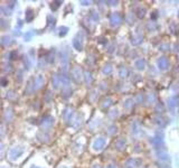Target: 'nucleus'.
Wrapping results in <instances>:
<instances>
[{
    "label": "nucleus",
    "mask_w": 179,
    "mask_h": 168,
    "mask_svg": "<svg viewBox=\"0 0 179 168\" xmlns=\"http://www.w3.org/2000/svg\"><path fill=\"white\" fill-rule=\"evenodd\" d=\"M92 168H101V167H100L99 165H95V166H93V167H92Z\"/></svg>",
    "instance_id": "32"
},
{
    "label": "nucleus",
    "mask_w": 179,
    "mask_h": 168,
    "mask_svg": "<svg viewBox=\"0 0 179 168\" xmlns=\"http://www.w3.org/2000/svg\"><path fill=\"white\" fill-rule=\"evenodd\" d=\"M58 78H60V84L63 86H68L70 85V78L66 76L65 74H58Z\"/></svg>",
    "instance_id": "10"
},
{
    "label": "nucleus",
    "mask_w": 179,
    "mask_h": 168,
    "mask_svg": "<svg viewBox=\"0 0 179 168\" xmlns=\"http://www.w3.org/2000/svg\"><path fill=\"white\" fill-rule=\"evenodd\" d=\"M157 156H158V158H159V159H161V160H167V159H168L167 152H166V150L163 149V148L158 149V151H157Z\"/></svg>",
    "instance_id": "16"
},
{
    "label": "nucleus",
    "mask_w": 179,
    "mask_h": 168,
    "mask_svg": "<svg viewBox=\"0 0 179 168\" xmlns=\"http://www.w3.org/2000/svg\"><path fill=\"white\" fill-rule=\"evenodd\" d=\"M60 78H58V74L53 76V88L54 89H58L60 88Z\"/></svg>",
    "instance_id": "19"
},
{
    "label": "nucleus",
    "mask_w": 179,
    "mask_h": 168,
    "mask_svg": "<svg viewBox=\"0 0 179 168\" xmlns=\"http://www.w3.org/2000/svg\"><path fill=\"white\" fill-rule=\"evenodd\" d=\"M141 164V159H138V158H131L129 159L126 164H125V168H137L138 166H140Z\"/></svg>",
    "instance_id": "7"
},
{
    "label": "nucleus",
    "mask_w": 179,
    "mask_h": 168,
    "mask_svg": "<svg viewBox=\"0 0 179 168\" xmlns=\"http://www.w3.org/2000/svg\"><path fill=\"white\" fill-rule=\"evenodd\" d=\"M23 152H24V149L23 148H20V147H15V148H12L10 150V152H9V158L11 159V160H16L17 158L23 155Z\"/></svg>",
    "instance_id": "2"
},
{
    "label": "nucleus",
    "mask_w": 179,
    "mask_h": 168,
    "mask_svg": "<svg viewBox=\"0 0 179 168\" xmlns=\"http://www.w3.org/2000/svg\"><path fill=\"white\" fill-rule=\"evenodd\" d=\"M121 23H122V17L119 12H113L110 16V24L112 26H119Z\"/></svg>",
    "instance_id": "3"
},
{
    "label": "nucleus",
    "mask_w": 179,
    "mask_h": 168,
    "mask_svg": "<svg viewBox=\"0 0 179 168\" xmlns=\"http://www.w3.org/2000/svg\"><path fill=\"white\" fill-rule=\"evenodd\" d=\"M107 168H116V166L115 165H109Z\"/></svg>",
    "instance_id": "29"
},
{
    "label": "nucleus",
    "mask_w": 179,
    "mask_h": 168,
    "mask_svg": "<svg viewBox=\"0 0 179 168\" xmlns=\"http://www.w3.org/2000/svg\"><path fill=\"white\" fill-rule=\"evenodd\" d=\"M44 82H45V78L43 75H38V76H35L34 78H31L29 81V83L27 85V89H26V93L28 94H31L36 91H38L43 85H44Z\"/></svg>",
    "instance_id": "1"
},
{
    "label": "nucleus",
    "mask_w": 179,
    "mask_h": 168,
    "mask_svg": "<svg viewBox=\"0 0 179 168\" xmlns=\"http://www.w3.org/2000/svg\"><path fill=\"white\" fill-rule=\"evenodd\" d=\"M54 123V119L52 118V117H49V115H47V117H45L44 118V120H43L42 125L44 128H48V127H52Z\"/></svg>",
    "instance_id": "12"
},
{
    "label": "nucleus",
    "mask_w": 179,
    "mask_h": 168,
    "mask_svg": "<svg viewBox=\"0 0 179 168\" xmlns=\"http://www.w3.org/2000/svg\"><path fill=\"white\" fill-rule=\"evenodd\" d=\"M168 104H169V108L170 109H173L177 107V104L179 102V98L178 96H171L170 99H169V101H168Z\"/></svg>",
    "instance_id": "15"
},
{
    "label": "nucleus",
    "mask_w": 179,
    "mask_h": 168,
    "mask_svg": "<svg viewBox=\"0 0 179 168\" xmlns=\"http://www.w3.org/2000/svg\"><path fill=\"white\" fill-rule=\"evenodd\" d=\"M72 78H74L76 82H80L82 78H83V73H82V70L80 68V67H74L73 70H72Z\"/></svg>",
    "instance_id": "6"
},
{
    "label": "nucleus",
    "mask_w": 179,
    "mask_h": 168,
    "mask_svg": "<svg viewBox=\"0 0 179 168\" xmlns=\"http://www.w3.org/2000/svg\"><path fill=\"white\" fill-rule=\"evenodd\" d=\"M60 30V36H65L66 34H67V30H68V28H67V27H62Z\"/></svg>",
    "instance_id": "24"
},
{
    "label": "nucleus",
    "mask_w": 179,
    "mask_h": 168,
    "mask_svg": "<svg viewBox=\"0 0 179 168\" xmlns=\"http://www.w3.org/2000/svg\"><path fill=\"white\" fill-rule=\"evenodd\" d=\"M31 168H40V167H37V166H31Z\"/></svg>",
    "instance_id": "33"
},
{
    "label": "nucleus",
    "mask_w": 179,
    "mask_h": 168,
    "mask_svg": "<svg viewBox=\"0 0 179 168\" xmlns=\"http://www.w3.org/2000/svg\"><path fill=\"white\" fill-rule=\"evenodd\" d=\"M151 142L158 149H161V147L163 148V136L162 135H156L155 137L152 138V140H151Z\"/></svg>",
    "instance_id": "4"
},
{
    "label": "nucleus",
    "mask_w": 179,
    "mask_h": 168,
    "mask_svg": "<svg viewBox=\"0 0 179 168\" xmlns=\"http://www.w3.org/2000/svg\"><path fill=\"white\" fill-rule=\"evenodd\" d=\"M63 115H64V119H65L67 122H68V121H71L72 117H73V109H72V108H66L65 110H64V113H63Z\"/></svg>",
    "instance_id": "14"
},
{
    "label": "nucleus",
    "mask_w": 179,
    "mask_h": 168,
    "mask_svg": "<svg viewBox=\"0 0 179 168\" xmlns=\"http://www.w3.org/2000/svg\"><path fill=\"white\" fill-rule=\"evenodd\" d=\"M151 18H153V19L157 18V15H156V12H153V15H151Z\"/></svg>",
    "instance_id": "30"
},
{
    "label": "nucleus",
    "mask_w": 179,
    "mask_h": 168,
    "mask_svg": "<svg viewBox=\"0 0 179 168\" xmlns=\"http://www.w3.org/2000/svg\"><path fill=\"white\" fill-rule=\"evenodd\" d=\"M85 82L87 84L92 83L93 82V76H92V73L90 72H86L85 73Z\"/></svg>",
    "instance_id": "20"
},
{
    "label": "nucleus",
    "mask_w": 179,
    "mask_h": 168,
    "mask_svg": "<svg viewBox=\"0 0 179 168\" xmlns=\"http://www.w3.org/2000/svg\"><path fill=\"white\" fill-rule=\"evenodd\" d=\"M120 76L122 78H128V75H129V70L126 68V67H121L120 68Z\"/></svg>",
    "instance_id": "18"
},
{
    "label": "nucleus",
    "mask_w": 179,
    "mask_h": 168,
    "mask_svg": "<svg viewBox=\"0 0 179 168\" xmlns=\"http://www.w3.org/2000/svg\"><path fill=\"white\" fill-rule=\"evenodd\" d=\"M178 18H179V11H178Z\"/></svg>",
    "instance_id": "35"
},
{
    "label": "nucleus",
    "mask_w": 179,
    "mask_h": 168,
    "mask_svg": "<svg viewBox=\"0 0 179 168\" xmlns=\"http://www.w3.org/2000/svg\"><path fill=\"white\" fill-rule=\"evenodd\" d=\"M2 85H4V86H5V85H6V80H5V78H4V80H2Z\"/></svg>",
    "instance_id": "31"
},
{
    "label": "nucleus",
    "mask_w": 179,
    "mask_h": 168,
    "mask_svg": "<svg viewBox=\"0 0 179 168\" xmlns=\"http://www.w3.org/2000/svg\"><path fill=\"white\" fill-rule=\"evenodd\" d=\"M158 67L160 68L161 71H166L169 67V61L167 57H160L158 60Z\"/></svg>",
    "instance_id": "8"
},
{
    "label": "nucleus",
    "mask_w": 179,
    "mask_h": 168,
    "mask_svg": "<svg viewBox=\"0 0 179 168\" xmlns=\"http://www.w3.org/2000/svg\"><path fill=\"white\" fill-rule=\"evenodd\" d=\"M105 146V139L104 138H97L95 139V141L93 142V149L95 151H100L104 148Z\"/></svg>",
    "instance_id": "5"
},
{
    "label": "nucleus",
    "mask_w": 179,
    "mask_h": 168,
    "mask_svg": "<svg viewBox=\"0 0 179 168\" xmlns=\"http://www.w3.org/2000/svg\"><path fill=\"white\" fill-rule=\"evenodd\" d=\"M80 4L83 6H87V5H90V1H80Z\"/></svg>",
    "instance_id": "26"
},
{
    "label": "nucleus",
    "mask_w": 179,
    "mask_h": 168,
    "mask_svg": "<svg viewBox=\"0 0 179 168\" xmlns=\"http://www.w3.org/2000/svg\"><path fill=\"white\" fill-rule=\"evenodd\" d=\"M103 73L105 74V75H107V74H111L112 73V66L110 65H105L104 67H103Z\"/></svg>",
    "instance_id": "22"
},
{
    "label": "nucleus",
    "mask_w": 179,
    "mask_h": 168,
    "mask_svg": "<svg viewBox=\"0 0 179 168\" xmlns=\"http://www.w3.org/2000/svg\"><path fill=\"white\" fill-rule=\"evenodd\" d=\"M10 37L9 36H4L2 38H1V44L2 45H7V44H10Z\"/></svg>",
    "instance_id": "23"
},
{
    "label": "nucleus",
    "mask_w": 179,
    "mask_h": 168,
    "mask_svg": "<svg viewBox=\"0 0 179 168\" xmlns=\"http://www.w3.org/2000/svg\"><path fill=\"white\" fill-rule=\"evenodd\" d=\"M136 67H137L138 70H140V71H142V70H144L146 68V66H147V62H146V60L144 58H139V60L136 61Z\"/></svg>",
    "instance_id": "11"
},
{
    "label": "nucleus",
    "mask_w": 179,
    "mask_h": 168,
    "mask_svg": "<svg viewBox=\"0 0 179 168\" xmlns=\"http://www.w3.org/2000/svg\"><path fill=\"white\" fill-rule=\"evenodd\" d=\"M34 17H35V15H34L33 10H31V9H28V10L26 11V20H27V23L31 21V20L34 19Z\"/></svg>",
    "instance_id": "17"
},
{
    "label": "nucleus",
    "mask_w": 179,
    "mask_h": 168,
    "mask_svg": "<svg viewBox=\"0 0 179 168\" xmlns=\"http://www.w3.org/2000/svg\"><path fill=\"white\" fill-rule=\"evenodd\" d=\"M33 36V33H29L28 35L26 34V36H25V38H26V41H28V39H30V37Z\"/></svg>",
    "instance_id": "27"
},
{
    "label": "nucleus",
    "mask_w": 179,
    "mask_h": 168,
    "mask_svg": "<svg viewBox=\"0 0 179 168\" xmlns=\"http://www.w3.org/2000/svg\"><path fill=\"white\" fill-rule=\"evenodd\" d=\"M107 4H111V6H115V5H118L119 2H118V1H107Z\"/></svg>",
    "instance_id": "28"
},
{
    "label": "nucleus",
    "mask_w": 179,
    "mask_h": 168,
    "mask_svg": "<svg viewBox=\"0 0 179 168\" xmlns=\"http://www.w3.org/2000/svg\"><path fill=\"white\" fill-rule=\"evenodd\" d=\"M137 15L139 18H143L146 16V9L144 8H139L137 10Z\"/></svg>",
    "instance_id": "21"
},
{
    "label": "nucleus",
    "mask_w": 179,
    "mask_h": 168,
    "mask_svg": "<svg viewBox=\"0 0 179 168\" xmlns=\"http://www.w3.org/2000/svg\"><path fill=\"white\" fill-rule=\"evenodd\" d=\"M125 146H126V141H125V139L121 138V139H119V140H116V142H115V149L123 150L125 148Z\"/></svg>",
    "instance_id": "13"
},
{
    "label": "nucleus",
    "mask_w": 179,
    "mask_h": 168,
    "mask_svg": "<svg viewBox=\"0 0 179 168\" xmlns=\"http://www.w3.org/2000/svg\"><path fill=\"white\" fill-rule=\"evenodd\" d=\"M60 168H67L66 166H62V167H60Z\"/></svg>",
    "instance_id": "34"
},
{
    "label": "nucleus",
    "mask_w": 179,
    "mask_h": 168,
    "mask_svg": "<svg viewBox=\"0 0 179 168\" xmlns=\"http://www.w3.org/2000/svg\"><path fill=\"white\" fill-rule=\"evenodd\" d=\"M132 100H131V99H129V100H126V101H125V102H124V107H125V108H126V109H130V108H131V107H132Z\"/></svg>",
    "instance_id": "25"
},
{
    "label": "nucleus",
    "mask_w": 179,
    "mask_h": 168,
    "mask_svg": "<svg viewBox=\"0 0 179 168\" xmlns=\"http://www.w3.org/2000/svg\"><path fill=\"white\" fill-rule=\"evenodd\" d=\"M73 46L74 48L78 51V52H81V51H83V41L82 39H78V37L76 36L74 39H73Z\"/></svg>",
    "instance_id": "9"
}]
</instances>
